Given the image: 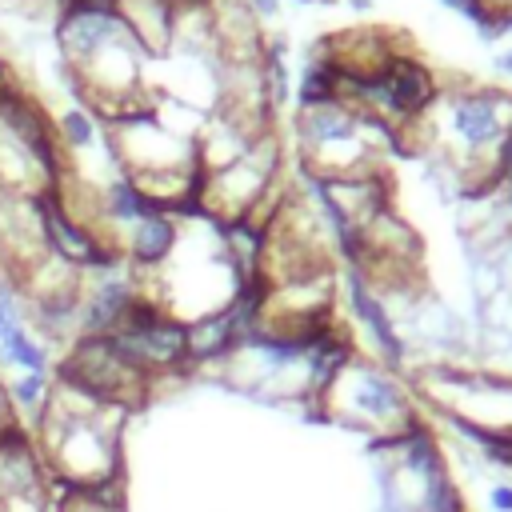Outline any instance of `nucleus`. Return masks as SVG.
<instances>
[{"mask_svg": "<svg viewBox=\"0 0 512 512\" xmlns=\"http://www.w3.org/2000/svg\"><path fill=\"white\" fill-rule=\"evenodd\" d=\"M320 412H324V424L356 432L368 444L400 436L420 416L404 376L384 368L380 360H372L364 352H356L332 376V384L320 396Z\"/></svg>", "mask_w": 512, "mask_h": 512, "instance_id": "1", "label": "nucleus"}, {"mask_svg": "<svg viewBox=\"0 0 512 512\" xmlns=\"http://www.w3.org/2000/svg\"><path fill=\"white\" fill-rule=\"evenodd\" d=\"M176 244H180V220L152 208L144 212L140 220H132L124 232H116V248H120V260L132 276H156L164 272V264L176 256Z\"/></svg>", "mask_w": 512, "mask_h": 512, "instance_id": "2", "label": "nucleus"}, {"mask_svg": "<svg viewBox=\"0 0 512 512\" xmlns=\"http://www.w3.org/2000/svg\"><path fill=\"white\" fill-rule=\"evenodd\" d=\"M52 124H56V140H60V148H64L68 156H72V152H88V148L104 144V124H100L84 104L64 108Z\"/></svg>", "mask_w": 512, "mask_h": 512, "instance_id": "3", "label": "nucleus"}, {"mask_svg": "<svg viewBox=\"0 0 512 512\" xmlns=\"http://www.w3.org/2000/svg\"><path fill=\"white\" fill-rule=\"evenodd\" d=\"M8 380V396H12V408L20 416V424L28 428L36 420V412L44 408L48 400V388H52V372H12L4 376Z\"/></svg>", "mask_w": 512, "mask_h": 512, "instance_id": "4", "label": "nucleus"}, {"mask_svg": "<svg viewBox=\"0 0 512 512\" xmlns=\"http://www.w3.org/2000/svg\"><path fill=\"white\" fill-rule=\"evenodd\" d=\"M484 504H488V512H512V480H504V476L488 480Z\"/></svg>", "mask_w": 512, "mask_h": 512, "instance_id": "5", "label": "nucleus"}, {"mask_svg": "<svg viewBox=\"0 0 512 512\" xmlns=\"http://www.w3.org/2000/svg\"><path fill=\"white\" fill-rule=\"evenodd\" d=\"M12 424H20V416H16V408H12L8 380H4V372H0V432H4V428H12Z\"/></svg>", "mask_w": 512, "mask_h": 512, "instance_id": "6", "label": "nucleus"}, {"mask_svg": "<svg viewBox=\"0 0 512 512\" xmlns=\"http://www.w3.org/2000/svg\"><path fill=\"white\" fill-rule=\"evenodd\" d=\"M248 8H252V16L256 20H272L276 12H280V0H244Z\"/></svg>", "mask_w": 512, "mask_h": 512, "instance_id": "7", "label": "nucleus"}, {"mask_svg": "<svg viewBox=\"0 0 512 512\" xmlns=\"http://www.w3.org/2000/svg\"><path fill=\"white\" fill-rule=\"evenodd\" d=\"M496 68H500L504 76H512V48H508V52H500V60H496Z\"/></svg>", "mask_w": 512, "mask_h": 512, "instance_id": "8", "label": "nucleus"}, {"mask_svg": "<svg viewBox=\"0 0 512 512\" xmlns=\"http://www.w3.org/2000/svg\"><path fill=\"white\" fill-rule=\"evenodd\" d=\"M176 4H208V0H176Z\"/></svg>", "mask_w": 512, "mask_h": 512, "instance_id": "9", "label": "nucleus"}]
</instances>
